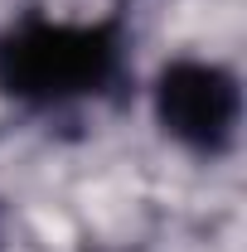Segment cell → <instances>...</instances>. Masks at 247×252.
<instances>
[{"instance_id": "6da1fadb", "label": "cell", "mask_w": 247, "mask_h": 252, "mask_svg": "<svg viewBox=\"0 0 247 252\" xmlns=\"http://www.w3.org/2000/svg\"><path fill=\"white\" fill-rule=\"evenodd\" d=\"M126 73V34L117 20L25 15L0 34V97L20 107H73L107 97Z\"/></svg>"}, {"instance_id": "7a4b0ae2", "label": "cell", "mask_w": 247, "mask_h": 252, "mask_svg": "<svg viewBox=\"0 0 247 252\" xmlns=\"http://www.w3.org/2000/svg\"><path fill=\"white\" fill-rule=\"evenodd\" d=\"M155 122L194 156H223L243 126V88L214 59H175L155 78Z\"/></svg>"}]
</instances>
